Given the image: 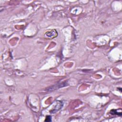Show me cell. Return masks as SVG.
I'll use <instances>...</instances> for the list:
<instances>
[{"mask_svg":"<svg viewBox=\"0 0 122 122\" xmlns=\"http://www.w3.org/2000/svg\"><path fill=\"white\" fill-rule=\"evenodd\" d=\"M51 117L50 116H47L45 119V122H51Z\"/></svg>","mask_w":122,"mask_h":122,"instance_id":"5","label":"cell"},{"mask_svg":"<svg viewBox=\"0 0 122 122\" xmlns=\"http://www.w3.org/2000/svg\"><path fill=\"white\" fill-rule=\"evenodd\" d=\"M110 113L113 115H120V116H121L122 115V113L121 112H118L116 110H112L110 112Z\"/></svg>","mask_w":122,"mask_h":122,"instance_id":"4","label":"cell"},{"mask_svg":"<svg viewBox=\"0 0 122 122\" xmlns=\"http://www.w3.org/2000/svg\"><path fill=\"white\" fill-rule=\"evenodd\" d=\"M45 35L48 38H54L57 35V32L55 30H53L50 31H48L46 32Z\"/></svg>","mask_w":122,"mask_h":122,"instance_id":"3","label":"cell"},{"mask_svg":"<svg viewBox=\"0 0 122 122\" xmlns=\"http://www.w3.org/2000/svg\"><path fill=\"white\" fill-rule=\"evenodd\" d=\"M62 106H63V103L62 102L60 101V102L58 103L57 105H56V106L54 107V108L53 110L50 111V112L51 113H54L58 111L60 109H61L62 108Z\"/></svg>","mask_w":122,"mask_h":122,"instance_id":"2","label":"cell"},{"mask_svg":"<svg viewBox=\"0 0 122 122\" xmlns=\"http://www.w3.org/2000/svg\"><path fill=\"white\" fill-rule=\"evenodd\" d=\"M66 85H67V83L66 81L65 82L64 81V82H61V83H57V84H56L55 85H54L52 86L49 87L47 88V89H46L45 91H48V92L52 91H54V90H55L56 89L62 88L63 87L66 86Z\"/></svg>","mask_w":122,"mask_h":122,"instance_id":"1","label":"cell"}]
</instances>
